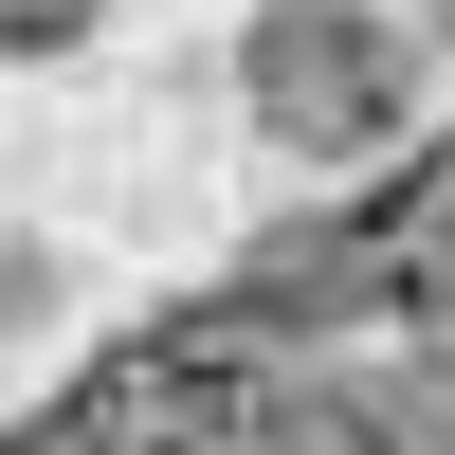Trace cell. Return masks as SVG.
<instances>
[{
    "instance_id": "obj_3",
    "label": "cell",
    "mask_w": 455,
    "mask_h": 455,
    "mask_svg": "<svg viewBox=\"0 0 455 455\" xmlns=\"http://www.w3.org/2000/svg\"><path fill=\"white\" fill-rule=\"evenodd\" d=\"M419 55H437V73H455V0H419Z\"/></svg>"
},
{
    "instance_id": "obj_1",
    "label": "cell",
    "mask_w": 455,
    "mask_h": 455,
    "mask_svg": "<svg viewBox=\"0 0 455 455\" xmlns=\"http://www.w3.org/2000/svg\"><path fill=\"white\" fill-rule=\"evenodd\" d=\"M419 19L401 0H255L237 19V109L255 146H291V164H383L401 128H419Z\"/></svg>"
},
{
    "instance_id": "obj_2",
    "label": "cell",
    "mask_w": 455,
    "mask_h": 455,
    "mask_svg": "<svg viewBox=\"0 0 455 455\" xmlns=\"http://www.w3.org/2000/svg\"><path fill=\"white\" fill-rule=\"evenodd\" d=\"M109 0H0V73H36V55H73Z\"/></svg>"
}]
</instances>
